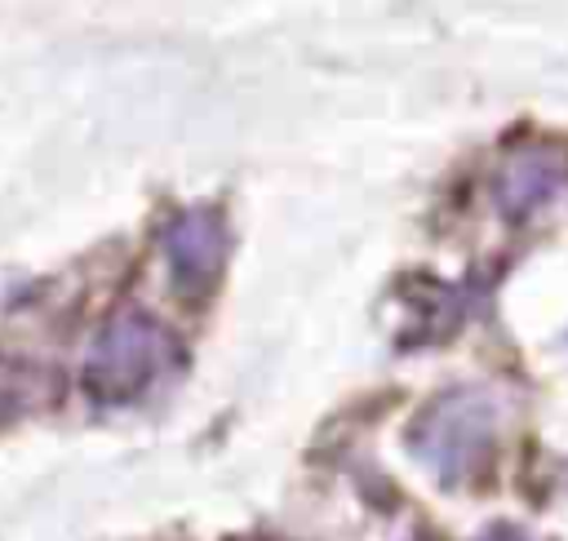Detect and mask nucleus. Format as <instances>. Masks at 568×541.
Returning <instances> with one entry per match:
<instances>
[{
    "mask_svg": "<svg viewBox=\"0 0 568 541\" xmlns=\"http://www.w3.org/2000/svg\"><path fill=\"white\" fill-rule=\"evenodd\" d=\"M564 182V164L550 151H519L501 173V204L506 213H528L532 204L550 200Z\"/></svg>",
    "mask_w": 568,
    "mask_h": 541,
    "instance_id": "20e7f679",
    "label": "nucleus"
},
{
    "mask_svg": "<svg viewBox=\"0 0 568 541\" xmlns=\"http://www.w3.org/2000/svg\"><path fill=\"white\" fill-rule=\"evenodd\" d=\"M226 222L217 208L200 204V208H182L169 226H164V266L169 279L182 297H200L217 284L222 266H226Z\"/></svg>",
    "mask_w": 568,
    "mask_h": 541,
    "instance_id": "7ed1b4c3",
    "label": "nucleus"
},
{
    "mask_svg": "<svg viewBox=\"0 0 568 541\" xmlns=\"http://www.w3.org/2000/svg\"><path fill=\"white\" fill-rule=\"evenodd\" d=\"M169 359L173 337L142 310H124L98 333L84 359V390L98 404H133L155 386V377H164Z\"/></svg>",
    "mask_w": 568,
    "mask_h": 541,
    "instance_id": "f03ea898",
    "label": "nucleus"
},
{
    "mask_svg": "<svg viewBox=\"0 0 568 541\" xmlns=\"http://www.w3.org/2000/svg\"><path fill=\"white\" fill-rule=\"evenodd\" d=\"M497 439V408L484 390H448L439 395L408 430L413 457L448 488L479 474Z\"/></svg>",
    "mask_w": 568,
    "mask_h": 541,
    "instance_id": "f257e3e1",
    "label": "nucleus"
}]
</instances>
